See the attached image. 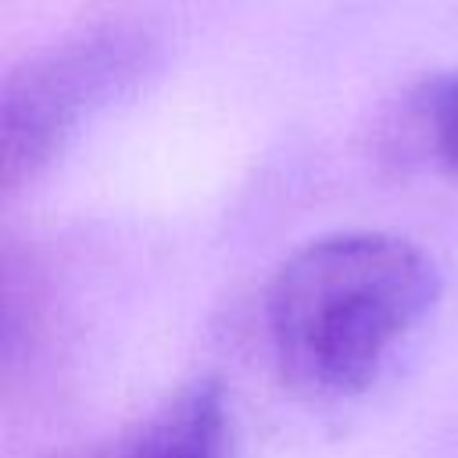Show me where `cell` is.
I'll list each match as a JSON object with an SVG mask.
<instances>
[{
  "label": "cell",
  "instance_id": "7a4b0ae2",
  "mask_svg": "<svg viewBox=\"0 0 458 458\" xmlns=\"http://www.w3.org/2000/svg\"><path fill=\"white\" fill-rule=\"evenodd\" d=\"M157 39L140 21H100L39 50L0 89V182L7 193L43 175L82 125L132 89Z\"/></svg>",
  "mask_w": 458,
  "mask_h": 458
},
{
  "label": "cell",
  "instance_id": "277c9868",
  "mask_svg": "<svg viewBox=\"0 0 458 458\" xmlns=\"http://www.w3.org/2000/svg\"><path fill=\"white\" fill-rule=\"evenodd\" d=\"M415 122L433 161L458 179V68L415 93Z\"/></svg>",
  "mask_w": 458,
  "mask_h": 458
},
{
  "label": "cell",
  "instance_id": "6da1fadb",
  "mask_svg": "<svg viewBox=\"0 0 458 458\" xmlns=\"http://www.w3.org/2000/svg\"><path fill=\"white\" fill-rule=\"evenodd\" d=\"M437 297L440 272L419 243L379 229L315 236L265 290L272 361L304 397H354L376 383Z\"/></svg>",
  "mask_w": 458,
  "mask_h": 458
},
{
  "label": "cell",
  "instance_id": "3957f363",
  "mask_svg": "<svg viewBox=\"0 0 458 458\" xmlns=\"http://www.w3.org/2000/svg\"><path fill=\"white\" fill-rule=\"evenodd\" d=\"M61 458H236L225 390L218 379H193L122 433Z\"/></svg>",
  "mask_w": 458,
  "mask_h": 458
}]
</instances>
